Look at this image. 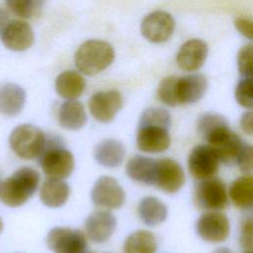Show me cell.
<instances>
[{"instance_id":"60d3db41","label":"cell","mask_w":253,"mask_h":253,"mask_svg":"<svg viewBox=\"0 0 253 253\" xmlns=\"http://www.w3.org/2000/svg\"><path fill=\"white\" fill-rule=\"evenodd\" d=\"M244 253H252V252H251V250H247V251H245Z\"/></svg>"},{"instance_id":"ab89813d","label":"cell","mask_w":253,"mask_h":253,"mask_svg":"<svg viewBox=\"0 0 253 253\" xmlns=\"http://www.w3.org/2000/svg\"><path fill=\"white\" fill-rule=\"evenodd\" d=\"M2 230H3V221H2V219L0 217V233L2 232Z\"/></svg>"},{"instance_id":"f546056e","label":"cell","mask_w":253,"mask_h":253,"mask_svg":"<svg viewBox=\"0 0 253 253\" xmlns=\"http://www.w3.org/2000/svg\"><path fill=\"white\" fill-rule=\"evenodd\" d=\"M171 122V116L167 110L163 108H149L141 114L138 126H158L169 128Z\"/></svg>"},{"instance_id":"d4e9b609","label":"cell","mask_w":253,"mask_h":253,"mask_svg":"<svg viewBox=\"0 0 253 253\" xmlns=\"http://www.w3.org/2000/svg\"><path fill=\"white\" fill-rule=\"evenodd\" d=\"M167 207L155 197H145L138 204L140 219L148 226H156L167 217Z\"/></svg>"},{"instance_id":"2e32d148","label":"cell","mask_w":253,"mask_h":253,"mask_svg":"<svg viewBox=\"0 0 253 253\" xmlns=\"http://www.w3.org/2000/svg\"><path fill=\"white\" fill-rule=\"evenodd\" d=\"M3 44L14 51H24L34 43V32L31 26L21 20H12L1 34Z\"/></svg>"},{"instance_id":"e575fe53","label":"cell","mask_w":253,"mask_h":253,"mask_svg":"<svg viewBox=\"0 0 253 253\" xmlns=\"http://www.w3.org/2000/svg\"><path fill=\"white\" fill-rule=\"evenodd\" d=\"M240 242L244 248L251 250V248H252V220L250 217L245 218L241 223Z\"/></svg>"},{"instance_id":"f35d334b","label":"cell","mask_w":253,"mask_h":253,"mask_svg":"<svg viewBox=\"0 0 253 253\" xmlns=\"http://www.w3.org/2000/svg\"><path fill=\"white\" fill-rule=\"evenodd\" d=\"M213 253H233V252L226 247H220V248H217Z\"/></svg>"},{"instance_id":"ffe728a7","label":"cell","mask_w":253,"mask_h":253,"mask_svg":"<svg viewBox=\"0 0 253 253\" xmlns=\"http://www.w3.org/2000/svg\"><path fill=\"white\" fill-rule=\"evenodd\" d=\"M126 155L124 144L117 139H104L99 142L94 150V158L98 164L115 168L122 164Z\"/></svg>"},{"instance_id":"ac0fdd59","label":"cell","mask_w":253,"mask_h":253,"mask_svg":"<svg viewBox=\"0 0 253 253\" xmlns=\"http://www.w3.org/2000/svg\"><path fill=\"white\" fill-rule=\"evenodd\" d=\"M208 88L207 78L202 74H190L176 81V93L178 104H193L198 102Z\"/></svg>"},{"instance_id":"6da1fadb","label":"cell","mask_w":253,"mask_h":253,"mask_svg":"<svg viewBox=\"0 0 253 253\" xmlns=\"http://www.w3.org/2000/svg\"><path fill=\"white\" fill-rule=\"evenodd\" d=\"M40 174L31 167H22L0 183V201L11 208L24 205L36 193Z\"/></svg>"},{"instance_id":"74e56055","label":"cell","mask_w":253,"mask_h":253,"mask_svg":"<svg viewBox=\"0 0 253 253\" xmlns=\"http://www.w3.org/2000/svg\"><path fill=\"white\" fill-rule=\"evenodd\" d=\"M9 22H10L9 13H8L7 10H5L4 8L0 7V36H1L3 30H4L5 27L8 25Z\"/></svg>"},{"instance_id":"3957f363","label":"cell","mask_w":253,"mask_h":253,"mask_svg":"<svg viewBox=\"0 0 253 253\" xmlns=\"http://www.w3.org/2000/svg\"><path fill=\"white\" fill-rule=\"evenodd\" d=\"M113 46L104 41L90 40L83 42L75 53L76 67L86 75H95L114 61Z\"/></svg>"},{"instance_id":"cb8c5ba5","label":"cell","mask_w":253,"mask_h":253,"mask_svg":"<svg viewBox=\"0 0 253 253\" xmlns=\"http://www.w3.org/2000/svg\"><path fill=\"white\" fill-rule=\"evenodd\" d=\"M84 89V78L74 70H66L56 77L55 90L62 98L68 100L76 99L82 95Z\"/></svg>"},{"instance_id":"44dd1931","label":"cell","mask_w":253,"mask_h":253,"mask_svg":"<svg viewBox=\"0 0 253 253\" xmlns=\"http://www.w3.org/2000/svg\"><path fill=\"white\" fill-rule=\"evenodd\" d=\"M58 124L66 129L77 130L87 122V115L82 103L76 100H67L63 102L57 114Z\"/></svg>"},{"instance_id":"7402d4cb","label":"cell","mask_w":253,"mask_h":253,"mask_svg":"<svg viewBox=\"0 0 253 253\" xmlns=\"http://www.w3.org/2000/svg\"><path fill=\"white\" fill-rule=\"evenodd\" d=\"M69 197V186L62 179L47 178L41 188L40 198L48 208L63 206Z\"/></svg>"},{"instance_id":"4fadbf2b","label":"cell","mask_w":253,"mask_h":253,"mask_svg":"<svg viewBox=\"0 0 253 253\" xmlns=\"http://www.w3.org/2000/svg\"><path fill=\"white\" fill-rule=\"evenodd\" d=\"M124 100L117 90L95 93L89 100V110L95 120L101 123H110L122 109Z\"/></svg>"},{"instance_id":"30bf717a","label":"cell","mask_w":253,"mask_h":253,"mask_svg":"<svg viewBox=\"0 0 253 253\" xmlns=\"http://www.w3.org/2000/svg\"><path fill=\"white\" fill-rule=\"evenodd\" d=\"M196 229L203 240L218 243L224 241L228 237L230 226L225 214L211 211L205 212L200 216L197 221Z\"/></svg>"},{"instance_id":"5bb4252c","label":"cell","mask_w":253,"mask_h":253,"mask_svg":"<svg viewBox=\"0 0 253 253\" xmlns=\"http://www.w3.org/2000/svg\"><path fill=\"white\" fill-rule=\"evenodd\" d=\"M169 128L158 126H138L137 148L146 153H159L167 150L171 143Z\"/></svg>"},{"instance_id":"4dcf8cb0","label":"cell","mask_w":253,"mask_h":253,"mask_svg":"<svg viewBox=\"0 0 253 253\" xmlns=\"http://www.w3.org/2000/svg\"><path fill=\"white\" fill-rule=\"evenodd\" d=\"M176 81L177 77L169 76L164 78L157 88L158 99L169 107H175L178 104L176 93Z\"/></svg>"},{"instance_id":"8992f818","label":"cell","mask_w":253,"mask_h":253,"mask_svg":"<svg viewBox=\"0 0 253 253\" xmlns=\"http://www.w3.org/2000/svg\"><path fill=\"white\" fill-rule=\"evenodd\" d=\"M206 140L216 154L219 163L228 166L236 163L244 142L237 133L230 129L229 125L218 128L208 136Z\"/></svg>"},{"instance_id":"b9f144b4","label":"cell","mask_w":253,"mask_h":253,"mask_svg":"<svg viewBox=\"0 0 253 253\" xmlns=\"http://www.w3.org/2000/svg\"><path fill=\"white\" fill-rule=\"evenodd\" d=\"M84 253H93V252H86V251H85Z\"/></svg>"},{"instance_id":"836d02e7","label":"cell","mask_w":253,"mask_h":253,"mask_svg":"<svg viewBox=\"0 0 253 253\" xmlns=\"http://www.w3.org/2000/svg\"><path fill=\"white\" fill-rule=\"evenodd\" d=\"M241 172L250 173L252 170V146L244 141L235 163Z\"/></svg>"},{"instance_id":"d6986e66","label":"cell","mask_w":253,"mask_h":253,"mask_svg":"<svg viewBox=\"0 0 253 253\" xmlns=\"http://www.w3.org/2000/svg\"><path fill=\"white\" fill-rule=\"evenodd\" d=\"M26 102L25 90L15 84L6 83L0 87V114L14 117L21 113Z\"/></svg>"},{"instance_id":"484cf974","label":"cell","mask_w":253,"mask_h":253,"mask_svg":"<svg viewBox=\"0 0 253 253\" xmlns=\"http://www.w3.org/2000/svg\"><path fill=\"white\" fill-rule=\"evenodd\" d=\"M229 197L233 205L242 210H249L253 205V179L245 175L235 179L229 187Z\"/></svg>"},{"instance_id":"9a60e30c","label":"cell","mask_w":253,"mask_h":253,"mask_svg":"<svg viewBox=\"0 0 253 253\" xmlns=\"http://www.w3.org/2000/svg\"><path fill=\"white\" fill-rule=\"evenodd\" d=\"M116 225L117 219L111 211L99 210L93 211L85 220V231L91 241L103 243L113 235Z\"/></svg>"},{"instance_id":"8d00e7d4","label":"cell","mask_w":253,"mask_h":253,"mask_svg":"<svg viewBox=\"0 0 253 253\" xmlns=\"http://www.w3.org/2000/svg\"><path fill=\"white\" fill-rule=\"evenodd\" d=\"M240 126L246 134H248V135L252 134V132H253L252 112H247V113L243 114V116L241 117V120H240Z\"/></svg>"},{"instance_id":"d6a6232c","label":"cell","mask_w":253,"mask_h":253,"mask_svg":"<svg viewBox=\"0 0 253 253\" xmlns=\"http://www.w3.org/2000/svg\"><path fill=\"white\" fill-rule=\"evenodd\" d=\"M238 70L242 77H252L253 45L251 43L241 47L237 54Z\"/></svg>"},{"instance_id":"1f68e13d","label":"cell","mask_w":253,"mask_h":253,"mask_svg":"<svg viewBox=\"0 0 253 253\" xmlns=\"http://www.w3.org/2000/svg\"><path fill=\"white\" fill-rule=\"evenodd\" d=\"M235 99L237 103L246 109L253 106L252 96V77H242L235 89Z\"/></svg>"},{"instance_id":"277c9868","label":"cell","mask_w":253,"mask_h":253,"mask_svg":"<svg viewBox=\"0 0 253 253\" xmlns=\"http://www.w3.org/2000/svg\"><path fill=\"white\" fill-rule=\"evenodd\" d=\"M45 134L36 126L24 124L16 126L10 136L9 144L12 150L23 159L38 158L43 148Z\"/></svg>"},{"instance_id":"ba28073f","label":"cell","mask_w":253,"mask_h":253,"mask_svg":"<svg viewBox=\"0 0 253 253\" xmlns=\"http://www.w3.org/2000/svg\"><path fill=\"white\" fill-rule=\"evenodd\" d=\"M95 206L106 210L121 208L126 201V194L119 182L110 176L100 177L94 184L91 192Z\"/></svg>"},{"instance_id":"52a82bcc","label":"cell","mask_w":253,"mask_h":253,"mask_svg":"<svg viewBox=\"0 0 253 253\" xmlns=\"http://www.w3.org/2000/svg\"><path fill=\"white\" fill-rule=\"evenodd\" d=\"M46 243L53 253H84L87 248L85 234L69 227L57 226L50 229Z\"/></svg>"},{"instance_id":"7bdbcfd3","label":"cell","mask_w":253,"mask_h":253,"mask_svg":"<svg viewBox=\"0 0 253 253\" xmlns=\"http://www.w3.org/2000/svg\"><path fill=\"white\" fill-rule=\"evenodd\" d=\"M0 183H1V175H0Z\"/></svg>"},{"instance_id":"5b68a950","label":"cell","mask_w":253,"mask_h":253,"mask_svg":"<svg viewBox=\"0 0 253 253\" xmlns=\"http://www.w3.org/2000/svg\"><path fill=\"white\" fill-rule=\"evenodd\" d=\"M194 201L197 207L202 210H223L228 204L226 186L223 181L215 177L201 180L196 186Z\"/></svg>"},{"instance_id":"603a6c76","label":"cell","mask_w":253,"mask_h":253,"mask_svg":"<svg viewBox=\"0 0 253 253\" xmlns=\"http://www.w3.org/2000/svg\"><path fill=\"white\" fill-rule=\"evenodd\" d=\"M156 159L143 155L131 157L126 166V175L133 181L153 186Z\"/></svg>"},{"instance_id":"f1b7e54d","label":"cell","mask_w":253,"mask_h":253,"mask_svg":"<svg viewBox=\"0 0 253 253\" xmlns=\"http://www.w3.org/2000/svg\"><path fill=\"white\" fill-rule=\"evenodd\" d=\"M227 125L228 123L223 116L215 113H205L198 120L197 129L200 135L207 139L212 132Z\"/></svg>"},{"instance_id":"83f0119b","label":"cell","mask_w":253,"mask_h":253,"mask_svg":"<svg viewBox=\"0 0 253 253\" xmlns=\"http://www.w3.org/2000/svg\"><path fill=\"white\" fill-rule=\"evenodd\" d=\"M5 2L14 15L24 19L38 15L43 4V0H5Z\"/></svg>"},{"instance_id":"e0dca14e","label":"cell","mask_w":253,"mask_h":253,"mask_svg":"<svg viewBox=\"0 0 253 253\" xmlns=\"http://www.w3.org/2000/svg\"><path fill=\"white\" fill-rule=\"evenodd\" d=\"M208 55V45L198 39L187 41L180 47L176 62L185 71H195L202 67Z\"/></svg>"},{"instance_id":"7a4b0ae2","label":"cell","mask_w":253,"mask_h":253,"mask_svg":"<svg viewBox=\"0 0 253 253\" xmlns=\"http://www.w3.org/2000/svg\"><path fill=\"white\" fill-rule=\"evenodd\" d=\"M39 163L48 178L65 179L74 169V157L58 135H45Z\"/></svg>"},{"instance_id":"9c48e42d","label":"cell","mask_w":253,"mask_h":253,"mask_svg":"<svg viewBox=\"0 0 253 253\" xmlns=\"http://www.w3.org/2000/svg\"><path fill=\"white\" fill-rule=\"evenodd\" d=\"M185 183L182 166L171 158L156 159L153 186L168 194L177 193Z\"/></svg>"},{"instance_id":"8fae6325","label":"cell","mask_w":253,"mask_h":253,"mask_svg":"<svg viewBox=\"0 0 253 253\" xmlns=\"http://www.w3.org/2000/svg\"><path fill=\"white\" fill-rule=\"evenodd\" d=\"M174 29L173 17L164 11H155L146 15L140 25L142 36L154 43L166 42L172 36Z\"/></svg>"},{"instance_id":"7c38bea8","label":"cell","mask_w":253,"mask_h":253,"mask_svg":"<svg viewBox=\"0 0 253 253\" xmlns=\"http://www.w3.org/2000/svg\"><path fill=\"white\" fill-rule=\"evenodd\" d=\"M218 165V158L210 145H196L188 157L190 173L199 180L213 177L217 173Z\"/></svg>"},{"instance_id":"4316f807","label":"cell","mask_w":253,"mask_h":253,"mask_svg":"<svg viewBox=\"0 0 253 253\" xmlns=\"http://www.w3.org/2000/svg\"><path fill=\"white\" fill-rule=\"evenodd\" d=\"M156 238L152 232L144 229L130 233L124 244V253H155Z\"/></svg>"},{"instance_id":"d590c367","label":"cell","mask_w":253,"mask_h":253,"mask_svg":"<svg viewBox=\"0 0 253 253\" xmlns=\"http://www.w3.org/2000/svg\"><path fill=\"white\" fill-rule=\"evenodd\" d=\"M235 27L239 31L240 34L243 36L247 37L248 39H252L253 35V27H252V22L244 19V18H238L235 21Z\"/></svg>"}]
</instances>
